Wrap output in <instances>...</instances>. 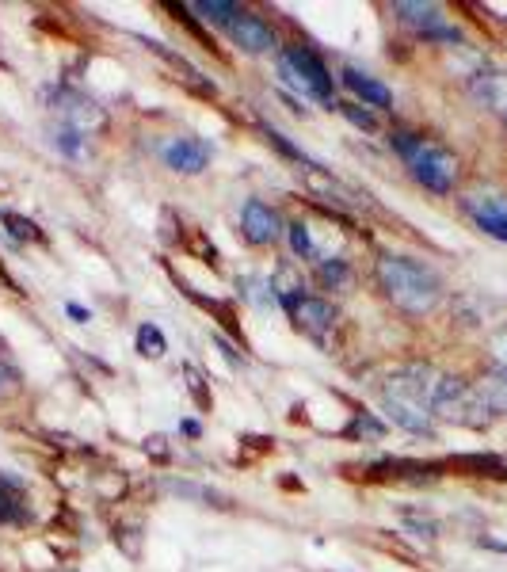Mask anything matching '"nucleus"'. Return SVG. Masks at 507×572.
<instances>
[{
  "instance_id": "obj_1",
  "label": "nucleus",
  "mask_w": 507,
  "mask_h": 572,
  "mask_svg": "<svg viewBox=\"0 0 507 572\" xmlns=\"http://www.w3.org/2000/svg\"><path fill=\"white\" fill-rule=\"evenodd\" d=\"M431 370L428 367H405L389 374L386 390H382V409L386 416L405 428L412 435H431L435 432V416H431V393H435V381H428Z\"/></svg>"
},
{
  "instance_id": "obj_2",
  "label": "nucleus",
  "mask_w": 507,
  "mask_h": 572,
  "mask_svg": "<svg viewBox=\"0 0 507 572\" xmlns=\"http://www.w3.org/2000/svg\"><path fill=\"white\" fill-rule=\"evenodd\" d=\"M378 283H382L386 298L397 309H405L412 317L431 313L442 298V286L435 279V271L409 260V256H382L378 260Z\"/></svg>"
},
{
  "instance_id": "obj_3",
  "label": "nucleus",
  "mask_w": 507,
  "mask_h": 572,
  "mask_svg": "<svg viewBox=\"0 0 507 572\" xmlns=\"http://www.w3.org/2000/svg\"><path fill=\"white\" fill-rule=\"evenodd\" d=\"M393 150L405 157V164L412 168V176L424 183L428 191L435 195H447L458 180V157L450 150H442V145L428 141V138H416V134H405L397 130L393 134Z\"/></svg>"
},
{
  "instance_id": "obj_4",
  "label": "nucleus",
  "mask_w": 507,
  "mask_h": 572,
  "mask_svg": "<svg viewBox=\"0 0 507 572\" xmlns=\"http://www.w3.org/2000/svg\"><path fill=\"white\" fill-rule=\"evenodd\" d=\"M279 77L290 84L294 92L302 99H316L325 103V108H340L336 103V84H332V73L325 69V61L302 50V47H290L279 54Z\"/></svg>"
},
{
  "instance_id": "obj_5",
  "label": "nucleus",
  "mask_w": 507,
  "mask_h": 572,
  "mask_svg": "<svg viewBox=\"0 0 507 572\" xmlns=\"http://www.w3.org/2000/svg\"><path fill=\"white\" fill-rule=\"evenodd\" d=\"M431 416L484 428V423H489V405H484L477 386H466L461 378H439L435 393H431Z\"/></svg>"
},
{
  "instance_id": "obj_6",
  "label": "nucleus",
  "mask_w": 507,
  "mask_h": 572,
  "mask_svg": "<svg viewBox=\"0 0 507 572\" xmlns=\"http://www.w3.org/2000/svg\"><path fill=\"white\" fill-rule=\"evenodd\" d=\"M393 12L405 19L412 31H419L424 38H439V42H461V35L442 19L439 5H419V0H397Z\"/></svg>"
},
{
  "instance_id": "obj_7",
  "label": "nucleus",
  "mask_w": 507,
  "mask_h": 572,
  "mask_svg": "<svg viewBox=\"0 0 507 572\" xmlns=\"http://www.w3.org/2000/svg\"><path fill=\"white\" fill-rule=\"evenodd\" d=\"M286 313L294 317V325H298L305 336L313 340H325V332L336 325V309L321 298H309V294H294V298H283Z\"/></svg>"
},
{
  "instance_id": "obj_8",
  "label": "nucleus",
  "mask_w": 507,
  "mask_h": 572,
  "mask_svg": "<svg viewBox=\"0 0 507 572\" xmlns=\"http://www.w3.org/2000/svg\"><path fill=\"white\" fill-rule=\"evenodd\" d=\"M241 225H244V237H248L252 244H274V241L283 237V218H279V210H271V206L260 203V199L244 203Z\"/></svg>"
},
{
  "instance_id": "obj_9",
  "label": "nucleus",
  "mask_w": 507,
  "mask_h": 572,
  "mask_svg": "<svg viewBox=\"0 0 507 572\" xmlns=\"http://www.w3.org/2000/svg\"><path fill=\"white\" fill-rule=\"evenodd\" d=\"M225 31H229V38H233L244 54H271L274 47H279V42H274V31L264 24L260 16H252V12H241Z\"/></svg>"
},
{
  "instance_id": "obj_10",
  "label": "nucleus",
  "mask_w": 507,
  "mask_h": 572,
  "mask_svg": "<svg viewBox=\"0 0 507 572\" xmlns=\"http://www.w3.org/2000/svg\"><path fill=\"white\" fill-rule=\"evenodd\" d=\"M466 210L489 237L507 244V199L503 195H473L466 199Z\"/></svg>"
},
{
  "instance_id": "obj_11",
  "label": "nucleus",
  "mask_w": 507,
  "mask_h": 572,
  "mask_svg": "<svg viewBox=\"0 0 507 572\" xmlns=\"http://www.w3.org/2000/svg\"><path fill=\"white\" fill-rule=\"evenodd\" d=\"M57 115L66 119L69 130L84 134V130H99L103 126V111L92 99H84L80 92H57Z\"/></svg>"
},
{
  "instance_id": "obj_12",
  "label": "nucleus",
  "mask_w": 507,
  "mask_h": 572,
  "mask_svg": "<svg viewBox=\"0 0 507 572\" xmlns=\"http://www.w3.org/2000/svg\"><path fill=\"white\" fill-rule=\"evenodd\" d=\"M164 161H168V168H176L183 176H199L210 161V150L199 138H176V141L164 145Z\"/></svg>"
},
{
  "instance_id": "obj_13",
  "label": "nucleus",
  "mask_w": 507,
  "mask_h": 572,
  "mask_svg": "<svg viewBox=\"0 0 507 572\" xmlns=\"http://www.w3.org/2000/svg\"><path fill=\"white\" fill-rule=\"evenodd\" d=\"M344 84L347 88L363 99V103H370V108H389L393 103V92L386 88V84H378L374 77H367V73H358V69H344Z\"/></svg>"
},
{
  "instance_id": "obj_14",
  "label": "nucleus",
  "mask_w": 507,
  "mask_h": 572,
  "mask_svg": "<svg viewBox=\"0 0 507 572\" xmlns=\"http://www.w3.org/2000/svg\"><path fill=\"white\" fill-rule=\"evenodd\" d=\"M477 393L484 397V405H489V412H507V367H500L496 374H489L477 386Z\"/></svg>"
},
{
  "instance_id": "obj_15",
  "label": "nucleus",
  "mask_w": 507,
  "mask_h": 572,
  "mask_svg": "<svg viewBox=\"0 0 507 572\" xmlns=\"http://www.w3.org/2000/svg\"><path fill=\"white\" fill-rule=\"evenodd\" d=\"M477 96H481L484 103H489V108L507 111V77H503V73L481 77V80H477Z\"/></svg>"
},
{
  "instance_id": "obj_16",
  "label": "nucleus",
  "mask_w": 507,
  "mask_h": 572,
  "mask_svg": "<svg viewBox=\"0 0 507 572\" xmlns=\"http://www.w3.org/2000/svg\"><path fill=\"white\" fill-rule=\"evenodd\" d=\"M286 237H290V248H294V256H302V260H316V241H313V225L305 222H294L286 229Z\"/></svg>"
},
{
  "instance_id": "obj_17",
  "label": "nucleus",
  "mask_w": 507,
  "mask_h": 572,
  "mask_svg": "<svg viewBox=\"0 0 507 572\" xmlns=\"http://www.w3.org/2000/svg\"><path fill=\"white\" fill-rule=\"evenodd\" d=\"M195 12H202V19H210V24H222V27H229L241 16V8L229 5V0H199Z\"/></svg>"
},
{
  "instance_id": "obj_18",
  "label": "nucleus",
  "mask_w": 507,
  "mask_h": 572,
  "mask_svg": "<svg viewBox=\"0 0 507 572\" xmlns=\"http://www.w3.org/2000/svg\"><path fill=\"white\" fill-rule=\"evenodd\" d=\"M138 351H141L145 359H160V355L168 351V344H164V336H160L157 325H141V328H138Z\"/></svg>"
},
{
  "instance_id": "obj_19",
  "label": "nucleus",
  "mask_w": 507,
  "mask_h": 572,
  "mask_svg": "<svg viewBox=\"0 0 507 572\" xmlns=\"http://www.w3.org/2000/svg\"><path fill=\"white\" fill-rule=\"evenodd\" d=\"M5 225H8V233H12L16 241H42L38 225L27 222V218H19V214H5Z\"/></svg>"
},
{
  "instance_id": "obj_20",
  "label": "nucleus",
  "mask_w": 507,
  "mask_h": 572,
  "mask_svg": "<svg viewBox=\"0 0 507 572\" xmlns=\"http://www.w3.org/2000/svg\"><path fill=\"white\" fill-rule=\"evenodd\" d=\"M321 283L325 286H347V264L340 256H332L321 264Z\"/></svg>"
},
{
  "instance_id": "obj_21",
  "label": "nucleus",
  "mask_w": 507,
  "mask_h": 572,
  "mask_svg": "<svg viewBox=\"0 0 507 572\" xmlns=\"http://www.w3.org/2000/svg\"><path fill=\"white\" fill-rule=\"evenodd\" d=\"M336 111H344L355 126H358V130H367V134H374L378 130V122H374V115L367 111V108H358V103H340V108H336Z\"/></svg>"
},
{
  "instance_id": "obj_22",
  "label": "nucleus",
  "mask_w": 507,
  "mask_h": 572,
  "mask_svg": "<svg viewBox=\"0 0 507 572\" xmlns=\"http://www.w3.org/2000/svg\"><path fill=\"white\" fill-rule=\"evenodd\" d=\"M183 378H187V390H191L195 405H199V409H210V390L202 386V374H199L195 367H183Z\"/></svg>"
},
{
  "instance_id": "obj_23",
  "label": "nucleus",
  "mask_w": 507,
  "mask_h": 572,
  "mask_svg": "<svg viewBox=\"0 0 507 572\" xmlns=\"http://www.w3.org/2000/svg\"><path fill=\"white\" fill-rule=\"evenodd\" d=\"M16 390H19V374H16L12 363H5V359H0V400L12 397Z\"/></svg>"
},
{
  "instance_id": "obj_24",
  "label": "nucleus",
  "mask_w": 507,
  "mask_h": 572,
  "mask_svg": "<svg viewBox=\"0 0 507 572\" xmlns=\"http://www.w3.org/2000/svg\"><path fill=\"white\" fill-rule=\"evenodd\" d=\"M80 134L77 130H69V126H61V130H57V145H61V150H66L69 157H77L80 153V141H77Z\"/></svg>"
},
{
  "instance_id": "obj_25",
  "label": "nucleus",
  "mask_w": 507,
  "mask_h": 572,
  "mask_svg": "<svg viewBox=\"0 0 507 572\" xmlns=\"http://www.w3.org/2000/svg\"><path fill=\"white\" fill-rule=\"evenodd\" d=\"M69 317H77V321H88V309L77 306V302H69Z\"/></svg>"
},
{
  "instance_id": "obj_26",
  "label": "nucleus",
  "mask_w": 507,
  "mask_h": 572,
  "mask_svg": "<svg viewBox=\"0 0 507 572\" xmlns=\"http://www.w3.org/2000/svg\"><path fill=\"white\" fill-rule=\"evenodd\" d=\"M0 359H5V336H0Z\"/></svg>"
}]
</instances>
